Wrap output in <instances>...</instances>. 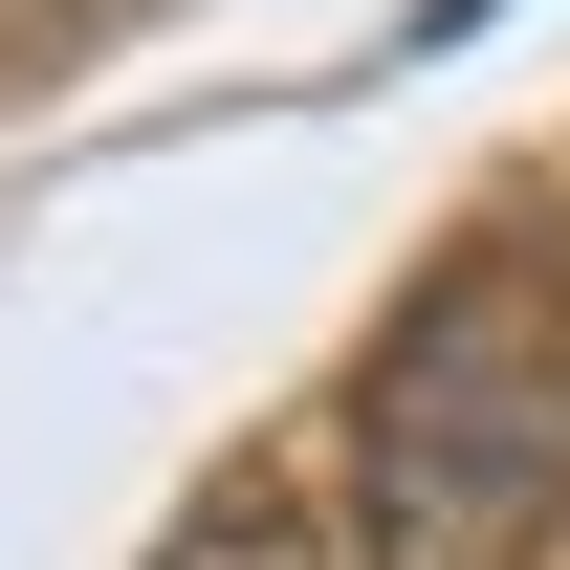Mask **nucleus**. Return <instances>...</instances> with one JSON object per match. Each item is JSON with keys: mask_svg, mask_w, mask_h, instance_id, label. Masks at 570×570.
Wrapping results in <instances>:
<instances>
[{"mask_svg": "<svg viewBox=\"0 0 570 570\" xmlns=\"http://www.w3.org/2000/svg\"><path fill=\"white\" fill-rule=\"evenodd\" d=\"M549 527H570V285L527 242H461L352 373V549L549 570Z\"/></svg>", "mask_w": 570, "mask_h": 570, "instance_id": "nucleus-1", "label": "nucleus"}, {"mask_svg": "<svg viewBox=\"0 0 570 570\" xmlns=\"http://www.w3.org/2000/svg\"><path fill=\"white\" fill-rule=\"evenodd\" d=\"M154 570H352V549H330V527H307L285 483H219V504H198V527H176Z\"/></svg>", "mask_w": 570, "mask_h": 570, "instance_id": "nucleus-2", "label": "nucleus"}]
</instances>
